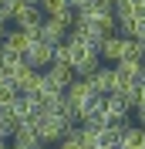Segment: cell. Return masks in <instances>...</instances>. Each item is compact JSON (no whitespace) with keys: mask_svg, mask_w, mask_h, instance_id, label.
Wrapping results in <instances>:
<instances>
[{"mask_svg":"<svg viewBox=\"0 0 145 149\" xmlns=\"http://www.w3.org/2000/svg\"><path fill=\"white\" fill-rule=\"evenodd\" d=\"M98 54L105 58V61H125V58H142V44H138L135 37H122V34H105L98 44Z\"/></svg>","mask_w":145,"mask_h":149,"instance_id":"1","label":"cell"},{"mask_svg":"<svg viewBox=\"0 0 145 149\" xmlns=\"http://www.w3.org/2000/svg\"><path fill=\"white\" fill-rule=\"evenodd\" d=\"M34 125H37V136H41V146H47V142H61L68 132L74 129L71 122H64L61 115H51V112H41L34 119Z\"/></svg>","mask_w":145,"mask_h":149,"instance_id":"2","label":"cell"},{"mask_svg":"<svg viewBox=\"0 0 145 149\" xmlns=\"http://www.w3.org/2000/svg\"><path fill=\"white\" fill-rule=\"evenodd\" d=\"M68 31H71V24H68V20H61V17H44V24H41V27H37V41H44V44H64V41H68Z\"/></svg>","mask_w":145,"mask_h":149,"instance_id":"3","label":"cell"},{"mask_svg":"<svg viewBox=\"0 0 145 149\" xmlns=\"http://www.w3.org/2000/svg\"><path fill=\"white\" fill-rule=\"evenodd\" d=\"M24 61H27L30 68H37V71H44L47 65H54V47L34 37V41H30V47L24 51Z\"/></svg>","mask_w":145,"mask_h":149,"instance_id":"4","label":"cell"},{"mask_svg":"<svg viewBox=\"0 0 145 149\" xmlns=\"http://www.w3.org/2000/svg\"><path fill=\"white\" fill-rule=\"evenodd\" d=\"M64 98H68V102H71V105H74L78 112H81L84 105H88L91 98H95V88H91V81H88V78H78V74H74V81L68 85Z\"/></svg>","mask_w":145,"mask_h":149,"instance_id":"5","label":"cell"},{"mask_svg":"<svg viewBox=\"0 0 145 149\" xmlns=\"http://www.w3.org/2000/svg\"><path fill=\"white\" fill-rule=\"evenodd\" d=\"M10 146H17V149H34V146H41L37 125H34V122H17V125L10 129Z\"/></svg>","mask_w":145,"mask_h":149,"instance_id":"6","label":"cell"},{"mask_svg":"<svg viewBox=\"0 0 145 149\" xmlns=\"http://www.w3.org/2000/svg\"><path fill=\"white\" fill-rule=\"evenodd\" d=\"M41 24H44V10L37 7V3H24V7L17 10V17H14V27H24V31H30V34H37Z\"/></svg>","mask_w":145,"mask_h":149,"instance_id":"7","label":"cell"},{"mask_svg":"<svg viewBox=\"0 0 145 149\" xmlns=\"http://www.w3.org/2000/svg\"><path fill=\"white\" fill-rule=\"evenodd\" d=\"M91 88H95V95H115L118 92V74L115 68H98L95 74H88Z\"/></svg>","mask_w":145,"mask_h":149,"instance_id":"8","label":"cell"},{"mask_svg":"<svg viewBox=\"0 0 145 149\" xmlns=\"http://www.w3.org/2000/svg\"><path fill=\"white\" fill-rule=\"evenodd\" d=\"M44 81H47L51 92H68V85L74 81V71L64 68V65H47L44 68Z\"/></svg>","mask_w":145,"mask_h":149,"instance_id":"9","label":"cell"},{"mask_svg":"<svg viewBox=\"0 0 145 149\" xmlns=\"http://www.w3.org/2000/svg\"><path fill=\"white\" fill-rule=\"evenodd\" d=\"M30 41H34V34H30V31H24V27H7V34H3V41H0V44L10 47V51H17V54L24 58V51L30 47Z\"/></svg>","mask_w":145,"mask_h":149,"instance_id":"10","label":"cell"},{"mask_svg":"<svg viewBox=\"0 0 145 149\" xmlns=\"http://www.w3.org/2000/svg\"><path fill=\"white\" fill-rule=\"evenodd\" d=\"M118 95H122V102H125L128 109L135 112L138 105H145V78H138V81H132L128 88H122Z\"/></svg>","mask_w":145,"mask_h":149,"instance_id":"11","label":"cell"},{"mask_svg":"<svg viewBox=\"0 0 145 149\" xmlns=\"http://www.w3.org/2000/svg\"><path fill=\"white\" fill-rule=\"evenodd\" d=\"M122 149H145V129H142V125H128V129H125Z\"/></svg>","mask_w":145,"mask_h":149,"instance_id":"12","label":"cell"},{"mask_svg":"<svg viewBox=\"0 0 145 149\" xmlns=\"http://www.w3.org/2000/svg\"><path fill=\"white\" fill-rule=\"evenodd\" d=\"M20 61H24V58H20L17 51H10V47H3V44H0V68H3V74H10L14 68L20 65Z\"/></svg>","mask_w":145,"mask_h":149,"instance_id":"13","label":"cell"},{"mask_svg":"<svg viewBox=\"0 0 145 149\" xmlns=\"http://www.w3.org/2000/svg\"><path fill=\"white\" fill-rule=\"evenodd\" d=\"M17 95H20V92H17V88H14V85L7 81V78H3V81H0V109H7V105L14 102Z\"/></svg>","mask_w":145,"mask_h":149,"instance_id":"14","label":"cell"},{"mask_svg":"<svg viewBox=\"0 0 145 149\" xmlns=\"http://www.w3.org/2000/svg\"><path fill=\"white\" fill-rule=\"evenodd\" d=\"M57 149H81V142H78V132L71 129V132H68L61 142H57Z\"/></svg>","mask_w":145,"mask_h":149,"instance_id":"15","label":"cell"},{"mask_svg":"<svg viewBox=\"0 0 145 149\" xmlns=\"http://www.w3.org/2000/svg\"><path fill=\"white\" fill-rule=\"evenodd\" d=\"M135 41L142 44V51H145V20H142V27H138V34H135Z\"/></svg>","mask_w":145,"mask_h":149,"instance_id":"16","label":"cell"},{"mask_svg":"<svg viewBox=\"0 0 145 149\" xmlns=\"http://www.w3.org/2000/svg\"><path fill=\"white\" fill-rule=\"evenodd\" d=\"M3 34H7V17L0 14V41H3Z\"/></svg>","mask_w":145,"mask_h":149,"instance_id":"17","label":"cell"},{"mask_svg":"<svg viewBox=\"0 0 145 149\" xmlns=\"http://www.w3.org/2000/svg\"><path fill=\"white\" fill-rule=\"evenodd\" d=\"M68 3H71V7H74V10H78V7H81V3H84V0H68Z\"/></svg>","mask_w":145,"mask_h":149,"instance_id":"18","label":"cell"},{"mask_svg":"<svg viewBox=\"0 0 145 149\" xmlns=\"http://www.w3.org/2000/svg\"><path fill=\"white\" fill-rule=\"evenodd\" d=\"M142 74H145V54H142Z\"/></svg>","mask_w":145,"mask_h":149,"instance_id":"19","label":"cell"},{"mask_svg":"<svg viewBox=\"0 0 145 149\" xmlns=\"http://www.w3.org/2000/svg\"><path fill=\"white\" fill-rule=\"evenodd\" d=\"M3 78H7V74H3V68H0V81H3Z\"/></svg>","mask_w":145,"mask_h":149,"instance_id":"20","label":"cell"},{"mask_svg":"<svg viewBox=\"0 0 145 149\" xmlns=\"http://www.w3.org/2000/svg\"><path fill=\"white\" fill-rule=\"evenodd\" d=\"M3 149H17V146H10V142H7V146H3Z\"/></svg>","mask_w":145,"mask_h":149,"instance_id":"21","label":"cell"},{"mask_svg":"<svg viewBox=\"0 0 145 149\" xmlns=\"http://www.w3.org/2000/svg\"><path fill=\"white\" fill-rule=\"evenodd\" d=\"M105 149H118V146H105Z\"/></svg>","mask_w":145,"mask_h":149,"instance_id":"22","label":"cell"},{"mask_svg":"<svg viewBox=\"0 0 145 149\" xmlns=\"http://www.w3.org/2000/svg\"><path fill=\"white\" fill-rule=\"evenodd\" d=\"M3 146H7V142H0V149H3Z\"/></svg>","mask_w":145,"mask_h":149,"instance_id":"23","label":"cell"},{"mask_svg":"<svg viewBox=\"0 0 145 149\" xmlns=\"http://www.w3.org/2000/svg\"><path fill=\"white\" fill-rule=\"evenodd\" d=\"M30 3H37V0H30Z\"/></svg>","mask_w":145,"mask_h":149,"instance_id":"24","label":"cell"}]
</instances>
